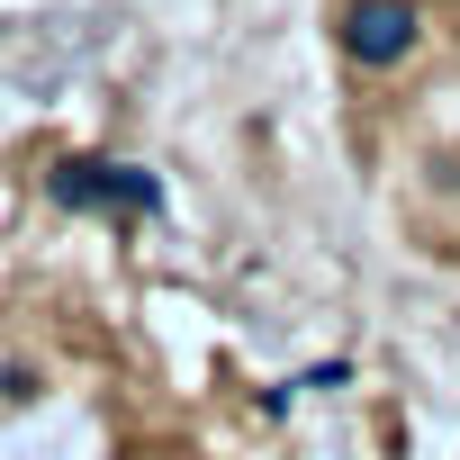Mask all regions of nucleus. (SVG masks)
Instances as JSON below:
<instances>
[{
  "label": "nucleus",
  "mask_w": 460,
  "mask_h": 460,
  "mask_svg": "<svg viewBox=\"0 0 460 460\" xmlns=\"http://www.w3.org/2000/svg\"><path fill=\"white\" fill-rule=\"evenodd\" d=\"M406 0H352L343 10V46L361 55V64H388V55H406Z\"/></svg>",
  "instance_id": "obj_1"
}]
</instances>
